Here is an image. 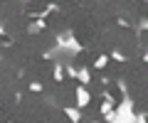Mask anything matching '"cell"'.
Returning a JSON list of instances; mask_svg holds the SVG:
<instances>
[{"mask_svg": "<svg viewBox=\"0 0 148 123\" xmlns=\"http://www.w3.org/2000/svg\"><path fill=\"white\" fill-rule=\"evenodd\" d=\"M106 64H109V57L104 54V57H99V59H96V64H94V67H96V69H104Z\"/></svg>", "mask_w": 148, "mask_h": 123, "instance_id": "7a4b0ae2", "label": "cell"}, {"mask_svg": "<svg viewBox=\"0 0 148 123\" xmlns=\"http://www.w3.org/2000/svg\"><path fill=\"white\" fill-rule=\"evenodd\" d=\"M79 79L86 84V81H89V71H86V69H82V71H79Z\"/></svg>", "mask_w": 148, "mask_h": 123, "instance_id": "3957f363", "label": "cell"}, {"mask_svg": "<svg viewBox=\"0 0 148 123\" xmlns=\"http://www.w3.org/2000/svg\"><path fill=\"white\" fill-rule=\"evenodd\" d=\"M143 27H148V20H146V22H143Z\"/></svg>", "mask_w": 148, "mask_h": 123, "instance_id": "5b68a950", "label": "cell"}, {"mask_svg": "<svg viewBox=\"0 0 148 123\" xmlns=\"http://www.w3.org/2000/svg\"><path fill=\"white\" fill-rule=\"evenodd\" d=\"M67 116H69V118H74V121L79 118V116H77V111H72V108H67Z\"/></svg>", "mask_w": 148, "mask_h": 123, "instance_id": "277c9868", "label": "cell"}, {"mask_svg": "<svg viewBox=\"0 0 148 123\" xmlns=\"http://www.w3.org/2000/svg\"><path fill=\"white\" fill-rule=\"evenodd\" d=\"M77 101H79L77 106H82V108H84L86 103H89V94H86L84 89H77Z\"/></svg>", "mask_w": 148, "mask_h": 123, "instance_id": "6da1fadb", "label": "cell"}]
</instances>
